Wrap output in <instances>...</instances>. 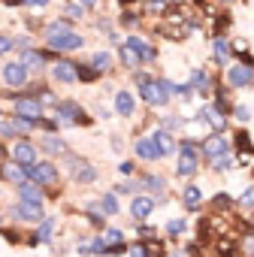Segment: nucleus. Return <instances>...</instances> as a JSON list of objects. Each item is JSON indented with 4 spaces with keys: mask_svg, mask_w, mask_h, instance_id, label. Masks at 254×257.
Listing matches in <instances>:
<instances>
[{
    "mask_svg": "<svg viewBox=\"0 0 254 257\" xmlns=\"http://www.w3.org/2000/svg\"><path fill=\"white\" fill-rule=\"evenodd\" d=\"M91 67H97L100 73H109V70H112V55H109V52H94Z\"/></svg>",
    "mask_w": 254,
    "mask_h": 257,
    "instance_id": "aec40b11",
    "label": "nucleus"
},
{
    "mask_svg": "<svg viewBox=\"0 0 254 257\" xmlns=\"http://www.w3.org/2000/svg\"><path fill=\"white\" fill-rule=\"evenodd\" d=\"M134 82L140 85V94H143V100H146L149 106H164V103L170 100V94L176 91L173 82H167V79H152L149 73H134Z\"/></svg>",
    "mask_w": 254,
    "mask_h": 257,
    "instance_id": "f257e3e1",
    "label": "nucleus"
},
{
    "mask_svg": "<svg viewBox=\"0 0 254 257\" xmlns=\"http://www.w3.org/2000/svg\"><path fill=\"white\" fill-rule=\"evenodd\" d=\"M248 115H251V112H248L245 106H236V118H239V121H248Z\"/></svg>",
    "mask_w": 254,
    "mask_h": 257,
    "instance_id": "4c0bfd02",
    "label": "nucleus"
},
{
    "mask_svg": "<svg viewBox=\"0 0 254 257\" xmlns=\"http://www.w3.org/2000/svg\"><path fill=\"white\" fill-rule=\"evenodd\" d=\"M167 10V0H149V13H164Z\"/></svg>",
    "mask_w": 254,
    "mask_h": 257,
    "instance_id": "f704fd0d",
    "label": "nucleus"
},
{
    "mask_svg": "<svg viewBox=\"0 0 254 257\" xmlns=\"http://www.w3.org/2000/svg\"><path fill=\"white\" fill-rule=\"evenodd\" d=\"M121 64L131 67V70H137V64H140V55H137L131 46H127V43H124V49H121Z\"/></svg>",
    "mask_w": 254,
    "mask_h": 257,
    "instance_id": "4be33fe9",
    "label": "nucleus"
},
{
    "mask_svg": "<svg viewBox=\"0 0 254 257\" xmlns=\"http://www.w3.org/2000/svg\"><path fill=\"white\" fill-rule=\"evenodd\" d=\"M182 197H185V206H188V209H197V206H200V188L191 185V188H185Z\"/></svg>",
    "mask_w": 254,
    "mask_h": 257,
    "instance_id": "bb28decb",
    "label": "nucleus"
},
{
    "mask_svg": "<svg viewBox=\"0 0 254 257\" xmlns=\"http://www.w3.org/2000/svg\"><path fill=\"white\" fill-rule=\"evenodd\" d=\"M28 46H31V40H25V37H22V40H16V49H28Z\"/></svg>",
    "mask_w": 254,
    "mask_h": 257,
    "instance_id": "79ce46f5",
    "label": "nucleus"
},
{
    "mask_svg": "<svg viewBox=\"0 0 254 257\" xmlns=\"http://www.w3.org/2000/svg\"><path fill=\"white\" fill-rule=\"evenodd\" d=\"M245 206H254V188L245 191Z\"/></svg>",
    "mask_w": 254,
    "mask_h": 257,
    "instance_id": "ea45409f",
    "label": "nucleus"
},
{
    "mask_svg": "<svg viewBox=\"0 0 254 257\" xmlns=\"http://www.w3.org/2000/svg\"><path fill=\"white\" fill-rule=\"evenodd\" d=\"M197 173V155L194 152H182V158H179V176L185 179V176H194Z\"/></svg>",
    "mask_w": 254,
    "mask_h": 257,
    "instance_id": "dca6fc26",
    "label": "nucleus"
},
{
    "mask_svg": "<svg viewBox=\"0 0 254 257\" xmlns=\"http://www.w3.org/2000/svg\"><path fill=\"white\" fill-rule=\"evenodd\" d=\"M67 16H70V19H79V16H82V7H67Z\"/></svg>",
    "mask_w": 254,
    "mask_h": 257,
    "instance_id": "58836bf2",
    "label": "nucleus"
},
{
    "mask_svg": "<svg viewBox=\"0 0 254 257\" xmlns=\"http://www.w3.org/2000/svg\"><path fill=\"white\" fill-rule=\"evenodd\" d=\"M10 155H13V161H16V164H22V167L37 164V149H34L31 143H16V146L10 149Z\"/></svg>",
    "mask_w": 254,
    "mask_h": 257,
    "instance_id": "6e6552de",
    "label": "nucleus"
},
{
    "mask_svg": "<svg viewBox=\"0 0 254 257\" xmlns=\"http://www.w3.org/2000/svg\"><path fill=\"white\" fill-rule=\"evenodd\" d=\"M25 176H28V167H22V164L13 167L10 161L4 164V179H7V182H16V185H19V182H25Z\"/></svg>",
    "mask_w": 254,
    "mask_h": 257,
    "instance_id": "a211bd4d",
    "label": "nucleus"
},
{
    "mask_svg": "<svg viewBox=\"0 0 254 257\" xmlns=\"http://www.w3.org/2000/svg\"><path fill=\"white\" fill-rule=\"evenodd\" d=\"M52 230H55V218H43L40 233H37V242H49L52 239Z\"/></svg>",
    "mask_w": 254,
    "mask_h": 257,
    "instance_id": "393cba45",
    "label": "nucleus"
},
{
    "mask_svg": "<svg viewBox=\"0 0 254 257\" xmlns=\"http://www.w3.org/2000/svg\"><path fill=\"white\" fill-rule=\"evenodd\" d=\"M224 4H233V0H224Z\"/></svg>",
    "mask_w": 254,
    "mask_h": 257,
    "instance_id": "49530a36",
    "label": "nucleus"
},
{
    "mask_svg": "<svg viewBox=\"0 0 254 257\" xmlns=\"http://www.w3.org/2000/svg\"><path fill=\"white\" fill-rule=\"evenodd\" d=\"M25 4H28V7H46L49 0H25Z\"/></svg>",
    "mask_w": 254,
    "mask_h": 257,
    "instance_id": "a19ab883",
    "label": "nucleus"
},
{
    "mask_svg": "<svg viewBox=\"0 0 254 257\" xmlns=\"http://www.w3.org/2000/svg\"><path fill=\"white\" fill-rule=\"evenodd\" d=\"M97 73H100V70H97V67H91V64H88V67H79V79H82V82H94V79H97Z\"/></svg>",
    "mask_w": 254,
    "mask_h": 257,
    "instance_id": "c756f323",
    "label": "nucleus"
},
{
    "mask_svg": "<svg viewBox=\"0 0 254 257\" xmlns=\"http://www.w3.org/2000/svg\"><path fill=\"white\" fill-rule=\"evenodd\" d=\"M115 109H118L124 118H131V115H134V97L127 94V91H118V94H115Z\"/></svg>",
    "mask_w": 254,
    "mask_h": 257,
    "instance_id": "f3484780",
    "label": "nucleus"
},
{
    "mask_svg": "<svg viewBox=\"0 0 254 257\" xmlns=\"http://www.w3.org/2000/svg\"><path fill=\"white\" fill-rule=\"evenodd\" d=\"M121 230H106V242H121Z\"/></svg>",
    "mask_w": 254,
    "mask_h": 257,
    "instance_id": "e433bc0d",
    "label": "nucleus"
},
{
    "mask_svg": "<svg viewBox=\"0 0 254 257\" xmlns=\"http://www.w3.org/2000/svg\"><path fill=\"white\" fill-rule=\"evenodd\" d=\"M221 112H224V109H218V106H206V109H203V115H200L203 121H209V127H212L215 134H224V127H227V121H224V115H221Z\"/></svg>",
    "mask_w": 254,
    "mask_h": 257,
    "instance_id": "f8f14e48",
    "label": "nucleus"
},
{
    "mask_svg": "<svg viewBox=\"0 0 254 257\" xmlns=\"http://www.w3.org/2000/svg\"><path fill=\"white\" fill-rule=\"evenodd\" d=\"M155 143H158V149H161L164 155H173V152L179 149V146L173 143V137H170V131H167V127H164V131H158V134H155Z\"/></svg>",
    "mask_w": 254,
    "mask_h": 257,
    "instance_id": "6ab92c4d",
    "label": "nucleus"
},
{
    "mask_svg": "<svg viewBox=\"0 0 254 257\" xmlns=\"http://www.w3.org/2000/svg\"><path fill=\"white\" fill-rule=\"evenodd\" d=\"M79 4H82V7H94V4H97V0H79Z\"/></svg>",
    "mask_w": 254,
    "mask_h": 257,
    "instance_id": "a18cd8bd",
    "label": "nucleus"
},
{
    "mask_svg": "<svg viewBox=\"0 0 254 257\" xmlns=\"http://www.w3.org/2000/svg\"><path fill=\"white\" fill-rule=\"evenodd\" d=\"M16 218H25V221H43V200H19L16 206Z\"/></svg>",
    "mask_w": 254,
    "mask_h": 257,
    "instance_id": "423d86ee",
    "label": "nucleus"
},
{
    "mask_svg": "<svg viewBox=\"0 0 254 257\" xmlns=\"http://www.w3.org/2000/svg\"><path fill=\"white\" fill-rule=\"evenodd\" d=\"M52 76H55L58 82H76V79H79V67L70 64V61H58V64L52 67Z\"/></svg>",
    "mask_w": 254,
    "mask_h": 257,
    "instance_id": "9b49d317",
    "label": "nucleus"
},
{
    "mask_svg": "<svg viewBox=\"0 0 254 257\" xmlns=\"http://www.w3.org/2000/svg\"><path fill=\"white\" fill-rule=\"evenodd\" d=\"M103 209H106L109 215L118 212V200H115V194H106V197H103Z\"/></svg>",
    "mask_w": 254,
    "mask_h": 257,
    "instance_id": "2f4dec72",
    "label": "nucleus"
},
{
    "mask_svg": "<svg viewBox=\"0 0 254 257\" xmlns=\"http://www.w3.org/2000/svg\"><path fill=\"white\" fill-rule=\"evenodd\" d=\"M28 64L22 61V64H7L4 67V85L7 88H25L28 85Z\"/></svg>",
    "mask_w": 254,
    "mask_h": 257,
    "instance_id": "f03ea898",
    "label": "nucleus"
},
{
    "mask_svg": "<svg viewBox=\"0 0 254 257\" xmlns=\"http://www.w3.org/2000/svg\"><path fill=\"white\" fill-rule=\"evenodd\" d=\"M25 64H28V67H34V70H43L46 55H40L37 49H28V52H25Z\"/></svg>",
    "mask_w": 254,
    "mask_h": 257,
    "instance_id": "b1692460",
    "label": "nucleus"
},
{
    "mask_svg": "<svg viewBox=\"0 0 254 257\" xmlns=\"http://www.w3.org/2000/svg\"><path fill=\"white\" fill-rule=\"evenodd\" d=\"M167 233H170V236H182V233H185V221H170V224H167Z\"/></svg>",
    "mask_w": 254,
    "mask_h": 257,
    "instance_id": "473e14b6",
    "label": "nucleus"
},
{
    "mask_svg": "<svg viewBox=\"0 0 254 257\" xmlns=\"http://www.w3.org/2000/svg\"><path fill=\"white\" fill-rule=\"evenodd\" d=\"M209 164H212V170H215V173H224V170H230V164H233V152H224V155L212 158Z\"/></svg>",
    "mask_w": 254,
    "mask_h": 257,
    "instance_id": "412c9836",
    "label": "nucleus"
},
{
    "mask_svg": "<svg viewBox=\"0 0 254 257\" xmlns=\"http://www.w3.org/2000/svg\"><path fill=\"white\" fill-rule=\"evenodd\" d=\"M127 46H131V49H134V52L140 55V61H146V64L158 58V55H155V49H152V46H149L146 40H140V37H127Z\"/></svg>",
    "mask_w": 254,
    "mask_h": 257,
    "instance_id": "4468645a",
    "label": "nucleus"
},
{
    "mask_svg": "<svg viewBox=\"0 0 254 257\" xmlns=\"http://www.w3.org/2000/svg\"><path fill=\"white\" fill-rule=\"evenodd\" d=\"M16 115L31 118V121H40L43 118V100H37V97H19L16 100Z\"/></svg>",
    "mask_w": 254,
    "mask_h": 257,
    "instance_id": "20e7f679",
    "label": "nucleus"
},
{
    "mask_svg": "<svg viewBox=\"0 0 254 257\" xmlns=\"http://www.w3.org/2000/svg\"><path fill=\"white\" fill-rule=\"evenodd\" d=\"M49 46H52L55 52H73V49H82L85 40H82L79 34H73V31H64V34H58V37H49Z\"/></svg>",
    "mask_w": 254,
    "mask_h": 257,
    "instance_id": "7ed1b4c3",
    "label": "nucleus"
},
{
    "mask_svg": "<svg viewBox=\"0 0 254 257\" xmlns=\"http://www.w3.org/2000/svg\"><path fill=\"white\" fill-rule=\"evenodd\" d=\"M64 31H70L67 22H52V25L46 28V37H58V34H64Z\"/></svg>",
    "mask_w": 254,
    "mask_h": 257,
    "instance_id": "c85d7f7f",
    "label": "nucleus"
},
{
    "mask_svg": "<svg viewBox=\"0 0 254 257\" xmlns=\"http://www.w3.org/2000/svg\"><path fill=\"white\" fill-rule=\"evenodd\" d=\"M245 245H248V248H245V251H251V254H254V239H248V242H245Z\"/></svg>",
    "mask_w": 254,
    "mask_h": 257,
    "instance_id": "c03bdc74",
    "label": "nucleus"
},
{
    "mask_svg": "<svg viewBox=\"0 0 254 257\" xmlns=\"http://www.w3.org/2000/svg\"><path fill=\"white\" fill-rule=\"evenodd\" d=\"M191 82H194V88H200V91H209V88H212V79H206L203 70H194V73H191Z\"/></svg>",
    "mask_w": 254,
    "mask_h": 257,
    "instance_id": "a878e982",
    "label": "nucleus"
},
{
    "mask_svg": "<svg viewBox=\"0 0 254 257\" xmlns=\"http://www.w3.org/2000/svg\"><path fill=\"white\" fill-rule=\"evenodd\" d=\"M224 152H230L227 149V140L221 137V134H215V137H209L206 143H203V155L212 161V158H218V155H224Z\"/></svg>",
    "mask_w": 254,
    "mask_h": 257,
    "instance_id": "ddd939ff",
    "label": "nucleus"
},
{
    "mask_svg": "<svg viewBox=\"0 0 254 257\" xmlns=\"http://www.w3.org/2000/svg\"><path fill=\"white\" fill-rule=\"evenodd\" d=\"M94 179H97L94 167H79V173H76V182H79V185H85V182H94Z\"/></svg>",
    "mask_w": 254,
    "mask_h": 257,
    "instance_id": "cd10ccee",
    "label": "nucleus"
},
{
    "mask_svg": "<svg viewBox=\"0 0 254 257\" xmlns=\"http://www.w3.org/2000/svg\"><path fill=\"white\" fill-rule=\"evenodd\" d=\"M28 179H34V182H40V185H52V182H58V170H55V164H49V161L31 164V167H28Z\"/></svg>",
    "mask_w": 254,
    "mask_h": 257,
    "instance_id": "39448f33",
    "label": "nucleus"
},
{
    "mask_svg": "<svg viewBox=\"0 0 254 257\" xmlns=\"http://www.w3.org/2000/svg\"><path fill=\"white\" fill-rule=\"evenodd\" d=\"M143 182H146V185H149V188H152V191H164V188H167V182H164V179H161V176H146V179H143Z\"/></svg>",
    "mask_w": 254,
    "mask_h": 257,
    "instance_id": "7c9ffc66",
    "label": "nucleus"
},
{
    "mask_svg": "<svg viewBox=\"0 0 254 257\" xmlns=\"http://www.w3.org/2000/svg\"><path fill=\"white\" fill-rule=\"evenodd\" d=\"M155 197H149V194H140V197H134V203H131V215L137 218V221H146L152 212H155Z\"/></svg>",
    "mask_w": 254,
    "mask_h": 257,
    "instance_id": "0eeeda50",
    "label": "nucleus"
},
{
    "mask_svg": "<svg viewBox=\"0 0 254 257\" xmlns=\"http://www.w3.org/2000/svg\"><path fill=\"white\" fill-rule=\"evenodd\" d=\"M46 146H49V152H67V146H64L61 140H55V137H49V140H46Z\"/></svg>",
    "mask_w": 254,
    "mask_h": 257,
    "instance_id": "72a5a7b5",
    "label": "nucleus"
},
{
    "mask_svg": "<svg viewBox=\"0 0 254 257\" xmlns=\"http://www.w3.org/2000/svg\"><path fill=\"white\" fill-rule=\"evenodd\" d=\"M134 152H137V158H143V161H158V158H164V152L158 149L155 137H152V140H137Z\"/></svg>",
    "mask_w": 254,
    "mask_h": 257,
    "instance_id": "9d476101",
    "label": "nucleus"
},
{
    "mask_svg": "<svg viewBox=\"0 0 254 257\" xmlns=\"http://www.w3.org/2000/svg\"><path fill=\"white\" fill-rule=\"evenodd\" d=\"M233 49H239V55H242V52H245L248 46H245V40H236V43H233Z\"/></svg>",
    "mask_w": 254,
    "mask_h": 257,
    "instance_id": "37998d69",
    "label": "nucleus"
},
{
    "mask_svg": "<svg viewBox=\"0 0 254 257\" xmlns=\"http://www.w3.org/2000/svg\"><path fill=\"white\" fill-rule=\"evenodd\" d=\"M212 52H215V61H218V64H227V58H230V46H227L224 40H215V43H212Z\"/></svg>",
    "mask_w": 254,
    "mask_h": 257,
    "instance_id": "5701e85b",
    "label": "nucleus"
},
{
    "mask_svg": "<svg viewBox=\"0 0 254 257\" xmlns=\"http://www.w3.org/2000/svg\"><path fill=\"white\" fill-rule=\"evenodd\" d=\"M58 115H61L64 124H76V121H82V109H79L76 103H61V106H58Z\"/></svg>",
    "mask_w": 254,
    "mask_h": 257,
    "instance_id": "2eb2a0df",
    "label": "nucleus"
},
{
    "mask_svg": "<svg viewBox=\"0 0 254 257\" xmlns=\"http://www.w3.org/2000/svg\"><path fill=\"white\" fill-rule=\"evenodd\" d=\"M251 79H254V73L248 70V67H230L227 70V85L230 88H245V85H251Z\"/></svg>",
    "mask_w": 254,
    "mask_h": 257,
    "instance_id": "1a4fd4ad",
    "label": "nucleus"
},
{
    "mask_svg": "<svg viewBox=\"0 0 254 257\" xmlns=\"http://www.w3.org/2000/svg\"><path fill=\"white\" fill-rule=\"evenodd\" d=\"M236 143H239V149H242V152H248V146H251V140H248L245 134H236Z\"/></svg>",
    "mask_w": 254,
    "mask_h": 257,
    "instance_id": "c9c22d12",
    "label": "nucleus"
}]
</instances>
